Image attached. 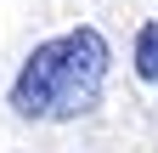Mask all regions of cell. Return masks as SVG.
Segmentation results:
<instances>
[{
  "label": "cell",
  "mask_w": 158,
  "mask_h": 153,
  "mask_svg": "<svg viewBox=\"0 0 158 153\" xmlns=\"http://www.w3.org/2000/svg\"><path fill=\"white\" fill-rule=\"evenodd\" d=\"M107 63L113 51L102 28H68L28 51V63L11 80V108L23 119H79L102 102Z\"/></svg>",
  "instance_id": "obj_1"
},
{
  "label": "cell",
  "mask_w": 158,
  "mask_h": 153,
  "mask_svg": "<svg viewBox=\"0 0 158 153\" xmlns=\"http://www.w3.org/2000/svg\"><path fill=\"white\" fill-rule=\"evenodd\" d=\"M135 74L158 85V23H141V34H135Z\"/></svg>",
  "instance_id": "obj_2"
}]
</instances>
